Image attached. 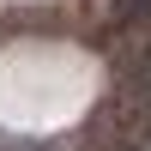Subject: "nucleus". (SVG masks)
Returning a JSON list of instances; mask_svg holds the SVG:
<instances>
[{"mask_svg": "<svg viewBox=\"0 0 151 151\" xmlns=\"http://www.w3.org/2000/svg\"><path fill=\"white\" fill-rule=\"evenodd\" d=\"M139 151H151V127H145V133H139Z\"/></svg>", "mask_w": 151, "mask_h": 151, "instance_id": "f257e3e1", "label": "nucleus"}]
</instances>
